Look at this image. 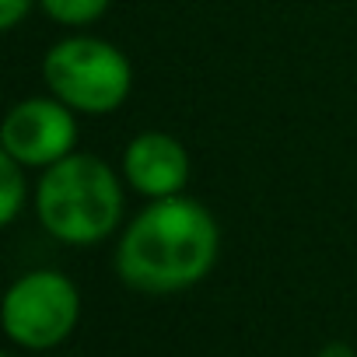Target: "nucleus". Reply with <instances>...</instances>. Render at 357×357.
<instances>
[{"instance_id":"nucleus-7","label":"nucleus","mask_w":357,"mask_h":357,"mask_svg":"<svg viewBox=\"0 0 357 357\" xmlns=\"http://www.w3.org/2000/svg\"><path fill=\"white\" fill-rule=\"evenodd\" d=\"M29 200V183H25V165H18L11 154L0 151V221L15 225Z\"/></svg>"},{"instance_id":"nucleus-10","label":"nucleus","mask_w":357,"mask_h":357,"mask_svg":"<svg viewBox=\"0 0 357 357\" xmlns=\"http://www.w3.org/2000/svg\"><path fill=\"white\" fill-rule=\"evenodd\" d=\"M319 357H357L347 343H329V347H322L319 350Z\"/></svg>"},{"instance_id":"nucleus-6","label":"nucleus","mask_w":357,"mask_h":357,"mask_svg":"<svg viewBox=\"0 0 357 357\" xmlns=\"http://www.w3.org/2000/svg\"><path fill=\"white\" fill-rule=\"evenodd\" d=\"M123 175L147 200L183 197V190L190 183V151L172 133L144 130L123 151Z\"/></svg>"},{"instance_id":"nucleus-1","label":"nucleus","mask_w":357,"mask_h":357,"mask_svg":"<svg viewBox=\"0 0 357 357\" xmlns=\"http://www.w3.org/2000/svg\"><path fill=\"white\" fill-rule=\"evenodd\" d=\"M221 231L214 214L190 197L151 200L119 235L116 273L140 294L197 287L218 263Z\"/></svg>"},{"instance_id":"nucleus-9","label":"nucleus","mask_w":357,"mask_h":357,"mask_svg":"<svg viewBox=\"0 0 357 357\" xmlns=\"http://www.w3.org/2000/svg\"><path fill=\"white\" fill-rule=\"evenodd\" d=\"M32 4H39V0H0V29L4 32L18 29V22L32 11Z\"/></svg>"},{"instance_id":"nucleus-4","label":"nucleus","mask_w":357,"mask_h":357,"mask_svg":"<svg viewBox=\"0 0 357 357\" xmlns=\"http://www.w3.org/2000/svg\"><path fill=\"white\" fill-rule=\"evenodd\" d=\"M81 319V294L60 270H32L8 287L4 333L25 350H50L63 343Z\"/></svg>"},{"instance_id":"nucleus-2","label":"nucleus","mask_w":357,"mask_h":357,"mask_svg":"<svg viewBox=\"0 0 357 357\" xmlns=\"http://www.w3.org/2000/svg\"><path fill=\"white\" fill-rule=\"evenodd\" d=\"M36 214L43 228L67 245H95L119 228L123 186L95 154H67L43 168L36 186Z\"/></svg>"},{"instance_id":"nucleus-8","label":"nucleus","mask_w":357,"mask_h":357,"mask_svg":"<svg viewBox=\"0 0 357 357\" xmlns=\"http://www.w3.org/2000/svg\"><path fill=\"white\" fill-rule=\"evenodd\" d=\"M39 8L60 25H91L105 15L109 0H39Z\"/></svg>"},{"instance_id":"nucleus-3","label":"nucleus","mask_w":357,"mask_h":357,"mask_svg":"<svg viewBox=\"0 0 357 357\" xmlns=\"http://www.w3.org/2000/svg\"><path fill=\"white\" fill-rule=\"evenodd\" d=\"M43 81L50 95L60 98L67 109L105 116L126 102L133 88V67L119 46L95 36H70L46 53Z\"/></svg>"},{"instance_id":"nucleus-5","label":"nucleus","mask_w":357,"mask_h":357,"mask_svg":"<svg viewBox=\"0 0 357 357\" xmlns=\"http://www.w3.org/2000/svg\"><path fill=\"white\" fill-rule=\"evenodd\" d=\"M77 119L60 98H25L8 109L0 147L25 168H50L74 154Z\"/></svg>"}]
</instances>
